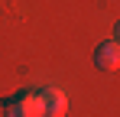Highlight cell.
I'll use <instances>...</instances> for the list:
<instances>
[{
	"instance_id": "1",
	"label": "cell",
	"mask_w": 120,
	"mask_h": 117,
	"mask_svg": "<svg viewBox=\"0 0 120 117\" xmlns=\"http://www.w3.org/2000/svg\"><path fill=\"white\" fill-rule=\"evenodd\" d=\"M0 107H3V117H42L39 88H26V91H16V94L3 98Z\"/></svg>"
},
{
	"instance_id": "2",
	"label": "cell",
	"mask_w": 120,
	"mask_h": 117,
	"mask_svg": "<svg viewBox=\"0 0 120 117\" xmlns=\"http://www.w3.org/2000/svg\"><path fill=\"white\" fill-rule=\"evenodd\" d=\"M39 98H42V117H65V111H68V98H65L62 88L45 85V88H39Z\"/></svg>"
},
{
	"instance_id": "3",
	"label": "cell",
	"mask_w": 120,
	"mask_h": 117,
	"mask_svg": "<svg viewBox=\"0 0 120 117\" xmlns=\"http://www.w3.org/2000/svg\"><path fill=\"white\" fill-rule=\"evenodd\" d=\"M94 65H98V68H104V72L120 68V42H117V39L101 42L98 49H94Z\"/></svg>"
},
{
	"instance_id": "4",
	"label": "cell",
	"mask_w": 120,
	"mask_h": 117,
	"mask_svg": "<svg viewBox=\"0 0 120 117\" xmlns=\"http://www.w3.org/2000/svg\"><path fill=\"white\" fill-rule=\"evenodd\" d=\"M114 39L120 42V20H117V26H114Z\"/></svg>"
}]
</instances>
